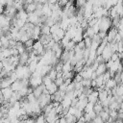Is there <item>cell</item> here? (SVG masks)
<instances>
[{"label": "cell", "instance_id": "4316f807", "mask_svg": "<svg viewBox=\"0 0 123 123\" xmlns=\"http://www.w3.org/2000/svg\"><path fill=\"white\" fill-rule=\"evenodd\" d=\"M57 86H58V87H59V86H61L62 83H63V79H62V77L61 76V77H56V79L53 81Z\"/></svg>", "mask_w": 123, "mask_h": 123}, {"label": "cell", "instance_id": "7402d4cb", "mask_svg": "<svg viewBox=\"0 0 123 123\" xmlns=\"http://www.w3.org/2000/svg\"><path fill=\"white\" fill-rule=\"evenodd\" d=\"M93 105H94V104H92V103H90V102H87V104H86V107L84 108L83 111H84V112H89V111H93Z\"/></svg>", "mask_w": 123, "mask_h": 123}, {"label": "cell", "instance_id": "5b68a950", "mask_svg": "<svg viewBox=\"0 0 123 123\" xmlns=\"http://www.w3.org/2000/svg\"><path fill=\"white\" fill-rule=\"evenodd\" d=\"M11 88L12 89V91H18L22 88V84H21V81L20 79H16L15 81H13L12 84H11Z\"/></svg>", "mask_w": 123, "mask_h": 123}, {"label": "cell", "instance_id": "7a4b0ae2", "mask_svg": "<svg viewBox=\"0 0 123 123\" xmlns=\"http://www.w3.org/2000/svg\"><path fill=\"white\" fill-rule=\"evenodd\" d=\"M112 53H113V52L111 51V44H110V42H108V43L106 44V46H105L104 50L102 51V54H101V56L103 57L104 61H105V62H107L108 60H110V58H111V54H112Z\"/></svg>", "mask_w": 123, "mask_h": 123}, {"label": "cell", "instance_id": "8fae6325", "mask_svg": "<svg viewBox=\"0 0 123 123\" xmlns=\"http://www.w3.org/2000/svg\"><path fill=\"white\" fill-rule=\"evenodd\" d=\"M51 68H52V66L50 64H43V65H41V67H40V75L41 76L47 75Z\"/></svg>", "mask_w": 123, "mask_h": 123}, {"label": "cell", "instance_id": "d4e9b609", "mask_svg": "<svg viewBox=\"0 0 123 123\" xmlns=\"http://www.w3.org/2000/svg\"><path fill=\"white\" fill-rule=\"evenodd\" d=\"M36 122H37V123H43V122H45V116H44V114L39 113L36 117Z\"/></svg>", "mask_w": 123, "mask_h": 123}, {"label": "cell", "instance_id": "1f68e13d", "mask_svg": "<svg viewBox=\"0 0 123 123\" xmlns=\"http://www.w3.org/2000/svg\"><path fill=\"white\" fill-rule=\"evenodd\" d=\"M3 68V64H2V62L0 61V71H1V69Z\"/></svg>", "mask_w": 123, "mask_h": 123}, {"label": "cell", "instance_id": "44dd1931", "mask_svg": "<svg viewBox=\"0 0 123 123\" xmlns=\"http://www.w3.org/2000/svg\"><path fill=\"white\" fill-rule=\"evenodd\" d=\"M48 77L52 80V81H54L55 79H56V77H57V71H56V69L54 68V67H52L51 69H50V71L48 72Z\"/></svg>", "mask_w": 123, "mask_h": 123}, {"label": "cell", "instance_id": "2e32d148", "mask_svg": "<svg viewBox=\"0 0 123 123\" xmlns=\"http://www.w3.org/2000/svg\"><path fill=\"white\" fill-rule=\"evenodd\" d=\"M65 117V120H66V123H71V122H77V117L71 113H66L64 115Z\"/></svg>", "mask_w": 123, "mask_h": 123}, {"label": "cell", "instance_id": "4fadbf2b", "mask_svg": "<svg viewBox=\"0 0 123 123\" xmlns=\"http://www.w3.org/2000/svg\"><path fill=\"white\" fill-rule=\"evenodd\" d=\"M61 105L62 106V108H69L70 107V104H71V99L68 98L67 96H64L62 100H61Z\"/></svg>", "mask_w": 123, "mask_h": 123}, {"label": "cell", "instance_id": "cb8c5ba5", "mask_svg": "<svg viewBox=\"0 0 123 123\" xmlns=\"http://www.w3.org/2000/svg\"><path fill=\"white\" fill-rule=\"evenodd\" d=\"M83 40H84V43H85L86 48H89L90 45H91V37H85L83 38Z\"/></svg>", "mask_w": 123, "mask_h": 123}, {"label": "cell", "instance_id": "9c48e42d", "mask_svg": "<svg viewBox=\"0 0 123 123\" xmlns=\"http://www.w3.org/2000/svg\"><path fill=\"white\" fill-rule=\"evenodd\" d=\"M106 70H107L106 64H105V62H102V63H99V64H98V66H97L95 72H96V74H97V76H98V75H102Z\"/></svg>", "mask_w": 123, "mask_h": 123}, {"label": "cell", "instance_id": "9a60e30c", "mask_svg": "<svg viewBox=\"0 0 123 123\" xmlns=\"http://www.w3.org/2000/svg\"><path fill=\"white\" fill-rule=\"evenodd\" d=\"M60 61H62V62L69 61V54H68V51H67V50H65V49L62 50V55H61V57H60Z\"/></svg>", "mask_w": 123, "mask_h": 123}, {"label": "cell", "instance_id": "d6986e66", "mask_svg": "<svg viewBox=\"0 0 123 123\" xmlns=\"http://www.w3.org/2000/svg\"><path fill=\"white\" fill-rule=\"evenodd\" d=\"M94 80L96 82V87H99L100 86H102V85L105 84L104 83V79H103V75H98Z\"/></svg>", "mask_w": 123, "mask_h": 123}, {"label": "cell", "instance_id": "3957f363", "mask_svg": "<svg viewBox=\"0 0 123 123\" xmlns=\"http://www.w3.org/2000/svg\"><path fill=\"white\" fill-rule=\"evenodd\" d=\"M86 99L88 102L92 103V104H95L97 101H98V90L96 89H93L87 96H86Z\"/></svg>", "mask_w": 123, "mask_h": 123}, {"label": "cell", "instance_id": "52a82bcc", "mask_svg": "<svg viewBox=\"0 0 123 123\" xmlns=\"http://www.w3.org/2000/svg\"><path fill=\"white\" fill-rule=\"evenodd\" d=\"M2 91V95L5 99H9L12 93V89L11 88V86H8V87H5V88H2L1 89Z\"/></svg>", "mask_w": 123, "mask_h": 123}, {"label": "cell", "instance_id": "e0dca14e", "mask_svg": "<svg viewBox=\"0 0 123 123\" xmlns=\"http://www.w3.org/2000/svg\"><path fill=\"white\" fill-rule=\"evenodd\" d=\"M40 34H44V35L50 34V27L43 23L40 24Z\"/></svg>", "mask_w": 123, "mask_h": 123}, {"label": "cell", "instance_id": "6da1fadb", "mask_svg": "<svg viewBox=\"0 0 123 123\" xmlns=\"http://www.w3.org/2000/svg\"><path fill=\"white\" fill-rule=\"evenodd\" d=\"M98 26H99V31H106L108 32V30L111 27V18L110 16H101L98 18L97 20Z\"/></svg>", "mask_w": 123, "mask_h": 123}, {"label": "cell", "instance_id": "7c38bea8", "mask_svg": "<svg viewBox=\"0 0 123 123\" xmlns=\"http://www.w3.org/2000/svg\"><path fill=\"white\" fill-rule=\"evenodd\" d=\"M72 69H73V67H72V65L70 64L69 61L62 62V73L67 72V71H70V70H72Z\"/></svg>", "mask_w": 123, "mask_h": 123}, {"label": "cell", "instance_id": "ffe728a7", "mask_svg": "<svg viewBox=\"0 0 123 123\" xmlns=\"http://www.w3.org/2000/svg\"><path fill=\"white\" fill-rule=\"evenodd\" d=\"M99 115H100V117L102 118V120H103V122H107V120H108V118H109V112L108 111H101L99 113H98Z\"/></svg>", "mask_w": 123, "mask_h": 123}, {"label": "cell", "instance_id": "d6a6232c", "mask_svg": "<svg viewBox=\"0 0 123 123\" xmlns=\"http://www.w3.org/2000/svg\"><path fill=\"white\" fill-rule=\"evenodd\" d=\"M13 1H16V0H13Z\"/></svg>", "mask_w": 123, "mask_h": 123}, {"label": "cell", "instance_id": "8992f818", "mask_svg": "<svg viewBox=\"0 0 123 123\" xmlns=\"http://www.w3.org/2000/svg\"><path fill=\"white\" fill-rule=\"evenodd\" d=\"M36 8H37V3H36V2H32V3L27 4V5L24 7V10H25V12H26L27 13H29V12H35Z\"/></svg>", "mask_w": 123, "mask_h": 123}, {"label": "cell", "instance_id": "5bb4252c", "mask_svg": "<svg viewBox=\"0 0 123 123\" xmlns=\"http://www.w3.org/2000/svg\"><path fill=\"white\" fill-rule=\"evenodd\" d=\"M108 96V92L106 89H101V90H98V101L99 102H102L103 100H105Z\"/></svg>", "mask_w": 123, "mask_h": 123}, {"label": "cell", "instance_id": "f1b7e54d", "mask_svg": "<svg viewBox=\"0 0 123 123\" xmlns=\"http://www.w3.org/2000/svg\"><path fill=\"white\" fill-rule=\"evenodd\" d=\"M91 122H95V123H102L103 122V120H102V118L100 117V115L99 114H96L95 115V117L92 119V121Z\"/></svg>", "mask_w": 123, "mask_h": 123}, {"label": "cell", "instance_id": "4dcf8cb0", "mask_svg": "<svg viewBox=\"0 0 123 123\" xmlns=\"http://www.w3.org/2000/svg\"><path fill=\"white\" fill-rule=\"evenodd\" d=\"M77 122H79V123H82V122H86L84 115H81V116H80V117L77 119Z\"/></svg>", "mask_w": 123, "mask_h": 123}, {"label": "cell", "instance_id": "ac0fdd59", "mask_svg": "<svg viewBox=\"0 0 123 123\" xmlns=\"http://www.w3.org/2000/svg\"><path fill=\"white\" fill-rule=\"evenodd\" d=\"M102 110H103V106L101 105V103H100L99 101H97V102L93 105V111H94L96 114H98Z\"/></svg>", "mask_w": 123, "mask_h": 123}, {"label": "cell", "instance_id": "603a6c76", "mask_svg": "<svg viewBox=\"0 0 123 123\" xmlns=\"http://www.w3.org/2000/svg\"><path fill=\"white\" fill-rule=\"evenodd\" d=\"M115 93L117 95H123V86L122 84H118L116 85V87H115Z\"/></svg>", "mask_w": 123, "mask_h": 123}, {"label": "cell", "instance_id": "f546056e", "mask_svg": "<svg viewBox=\"0 0 123 123\" xmlns=\"http://www.w3.org/2000/svg\"><path fill=\"white\" fill-rule=\"evenodd\" d=\"M97 35L99 36V37L101 38V39H103V38H105L106 37V36H107V32L106 31H99L98 33H97Z\"/></svg>", "mask_w": 123, "mask_h": 123}, {"label": "cell", "instance_id": "277c9868", "mask_svg": "<svg viewBox=\"0 0 123 123\" xmlns=\"http://www.w3.org/2000/svg\"><path fill=\"white\" fill-rule=\"evenodd\" d=\"M33 50H35L37 53V55L38 54H40L43 50H44V48H43V44L37 39V40H35L34 41V43H33Z\"/></svg>", "mask_w": 123, "mask_h": 123}, {"label": "cell", "instance_id": "484cf974", "mask_svg": "<svg viewBox=\"0 0 123 123\" xmlns=\"http://www.w3.org/2000/svg\"><path fill=\"white\" fill-rule=\"evenodd\" d=\"M82 80H83V77H82V75H81L80 73H75L74 77L72 78V81H73L74 83H76V82H81Z\"/></svg>", "mask_w": 123, "mask_h": 123}, {"label": "cell", "instance_id": "83f0119b", "mask_svg": "<svg viewBox=\"0 0 123 123\" xmlns=\"http://www.w3.org/2000/svg\"><path fill=\"white\" fill-rule=\"evenodd\" d=\"M34 39H32V38H29V39H27L25 42H24V46H25V48H27V47H32L33 46V43H34Z\"/></svg>", "mask_w": 123, "mask_h": 123}, {"label": "cell", "instance_id": "ba28073f", "mask_svg": "<svg viewBox=\"0 0 123 123\" xmlns=\"http://www.w3.org/2000/svg\"><path fill=\"white\" fill-rule=\"evenodd\" d=\"M46 89L48 90L49 94H53L54 92H56V91L59 89V87H58V86H57L54 82H51V83L46 86Z\"/></svg>", "mask_w": 123, "mask_h": 123}, {"label": "cell", "instance_id": "30bf717a", "mask_svg": "<svg viewBox=\"0 0 123 123\" xmlns=\"http://www.w3.org/2000/svg\"><path fill=\"white\" fill-rule=\"evenodd\" d=\"M87 99H86V97H85V98H83V99H79L78 100V103H77V105L75 106V107H77L78 109H80V110H84V108L86 107V105L87 104Z\"/></svg>", "mask_w": 123, "mask_h": 123}]
</instances>
